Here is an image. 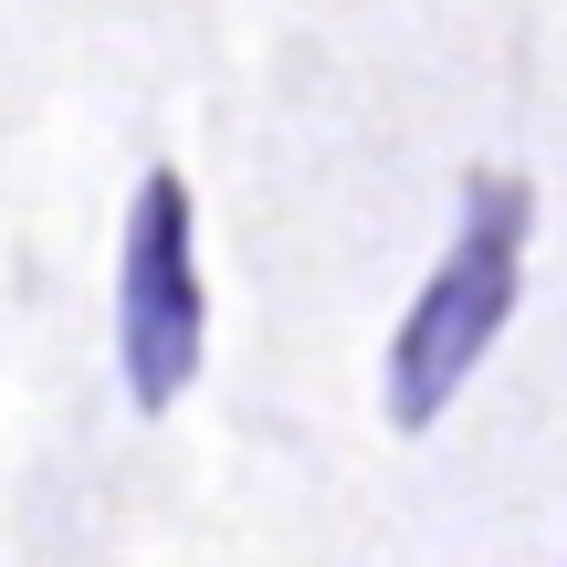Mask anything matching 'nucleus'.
<instances>
[{
	"label": "nucleus",
	"mask_w": 567,
	"mask_h": 567,
	"mask_svg": "<svg viewBox=\"0 0 567 567\" xmlns=\"http://www.w3.org/2000/svg\"><path fill=\"white\" fill-rule=\"evenodd\" d=\"M515 284H526V189L484 179L463 200V231H452L442 274L410 295L400 337H389V421L400 431H431L463 400V379L484 368V347L515 316Z\"/></svg>",
	"instance_id": "obj_1"
},
{
	"label": "nucleus",
	"mask_w": 567,
	"mask_h": 567,
	"mask_svg": "<svg viewBox=\"0 0 567 567\" xmlns=\"http://www.w3.org/2000/svg\"><path fill=\"white\" fill-rule=\"evenodd\" d=\"M200 337H210V295H200V243H189V189H179V168H147L137 200H126V252H116L126 400L168 410L200 379Z\"/></svg>",
	"instance_id": "obj_2"
}]
</instances>
